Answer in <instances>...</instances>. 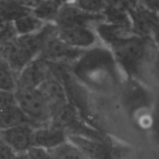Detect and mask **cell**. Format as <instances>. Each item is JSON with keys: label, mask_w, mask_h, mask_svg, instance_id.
I'll return each mask as SVG.
<instances>
[{"label": "cell", "mask_w": 159, "mask_h": 159, "mask_svg": "<svg viewBox=\"0 0 159 159\" xmlns=\"http://www.w3.org/2000/svg\"><path fill=\"white\" fill-rule=\"evenodd\" d=\"M139 5L159 14V0H138Z\"/></svg>", "instance_id": "26"}, {"label": "cell", "mask_w": 159, "mask_h": 159, "mask_svg": "<svg viewBox=\"0 0 159 159\" xmlns=\"http://www.w3.org/2000/svg\"><path fill=\"white\" fill-rule=\"evenodd\" d=\"M126 77L143 81L157 49L151 37L132 35L109 47Z\"/></svg>", "instance_id": "2"}, {"label": "cell", "mask_w": 159, "mask_h": 159, "mask_svg": "<svg viewBox=\"0 0 159 159\" xmlns=\"http://www.w3.org/2000/svg\"><path fill=\"white\" fill-rule=\"evenodd\" d=\"M49 151L53 159H88L68 140Z\"/></svg>", "instance_id": "17"}, {"label": "cell", "mask_w": 159, "mask_h": 159, "mask_svg": "<svg viewBox=\"0 0 159 159\" xmlns=\"http://www.w3.org/2000/svg\"><path fill=\"white\" fill-rule=\"evenodd\" d=\"M51 74L50 63L38 56L31 61L18 75L17 88L37 89Z\"/></svg>", "instance_id": "6"}, {"label": "cell", "mask_w": 159, "mask_h": 159, "mask_svg": "<svg viewBox=\"0 0 159 159\" xmlns=\"http://www.w3.org/2000/svg\"><path fill=\"white\" fill-rule=\"evenodd\" d=\"M11 22L17 36H25L39 33L48 24L33 12H29Z\"/></svg>", "instance_id": "13"}, {"label": "cell", "mask_w": 159, "mask_h": 159, "mask_svg": "<svg viewBox=\"0 0 159 159\" xmlns=\"http://www.w3.org/2000/svg\"><path fill=\"white\" fill-rule=\"evenodd\" d=\"M66 131L52 124L34 127L33 132V146L52 150L67 141Z\"/></svg>", "instance_id": "10"}, {"label": "cell", "mask_w": 159, "mask_h": 159, "mask_svg": "<svg viewBox=\"0 0 159 159\" xmlns=\"http://www.w3.org/2000/svg\"><path fill=\"white\" fill-rule=\"evenodd\" d=\"M34 129V127L31 124H21L2 129L0 131V137L16 154H25L33 146Z\"/></svg>", "instance_id": "8"}, {"label": "cell", "mask_w": 159, "mask_h": 159, "mask_svg": "<svg viewBox=\"0 0 159 159\" xmlns=\"http://www.w3.org/2000/svg\"><path fill=\"white\" fill-rule=\"evenodd\" d=\"M0 131H1V129H0Z\"/></svg>", "instance_id": "30"}, {"label": "cell", "mask_w": 159, "mask_h": 159, "mask_svg": "<svg viewBox=\"0 0 159 159\" xmlns=\"http://www.w3.org/2000/svg\"><path fill=\"white\" fill-rule=\"evenodd\" d=\"M20 7L31 12L37 9L45 0H16Z\"/></svg>", "instance_id": "24"}, {"label": "cell", "mask_w": 159, "mask_h": 159, "mask_svg": "<svg viewBox=\"0 0 159 159\" xmlns=\"http://www.w3.org/2000/svg\"><path fill=\"white\" fill-rule=\"evenodd\" d=\"M18 87V75L3 58H0V90L15 92Z\"/></svg>", "instance_id": "15"}, {"label": "cell", "mask_w": 159, "mask_h": 159, "mask_svg": "<svg viewBox=\"0 0 159 159\" xmlns=\"http://www.w3.org/2000/svg\"><path fill=\"white\" fill-rule=\"evenodd\" d=\"M60 7L61 4L55 0H45L37 9L33 11V13L45 22L55 24Z\"/></svg>", "instance_id": "16"}, {"label": "cell", "mask_w": 159, "mask_h": 159, "mask_svg": "<svg viewBox=\"0 0 159 159\" xmlns=\"http://www.w3.org/2000/svg\"><path fill=\"white\" fill-rule=\"evenodd\" d=\"M17 104L15 93L0 90V105H15Z\"/></svg>", "instance_id": "25"}, {"label": "cell", "mask_w": 159, "mask_h": 159, "mask_svg": "<svg viewBox=\"0 0 159 159\" xmlns=\"http://www.w3.org/2000/svg\"><path fill=\"white\" fill-rule=\"evenodd\" d=\"M37 89L48 103L52 116L56 111L70 102L63 82L53 73Z\"/></svg>", "instance_id": "7"}, {"label": "cell", "mask_w": 159, "mask_h": 159, "mask_svg": "<svg viewBox=\"0 0 159 159\" xmlns=\"http://www.w3.org/2000/svg\"><path fill=\"white\" fill-rule=\"evenodd\" d=\"M130 24L136 35L151 37L158 22L159 14L141 5H137L129 12Z\"/></svg>", "instance_id": "11"}, {"label": "cell", "mask_w": 159, "mask_h": 159, "mask_svg": "<svg viewBox=\"0 0 159 159\" xmlns=\"http://www.w3.org/2000/svg\"><path fill=\"white\" fill-rule=\"evenodd\" d=\"M131 153V148L126 144H109V148L104 159H129Z\"/></svg>", "instance_id": "20"}, {"label": "cell", "mask_w": 159, "mask_h": 159, "mask_svg": "<svg viewBox=\"0 0 159 159\" xmlns=\"http://www.w3.org/2000/svg\"><path fill=\"white\" fill-rule=\"evenodd\" d=\"M28 159H53L49 150L32 146L26 152Z\"/></svg>", "instance_id": "21"}, {"label": "cell", "mask_w": 159, "mask_h": 159, "mask_svg": "<svg viewBox=\"0 0 159 159\" xmlns=\"http://www.w3.org/2000/svg\"><path fill=\"white\" fill-rule=\"evenodd\" d=\"M71 73L85 88L98 92H109L120 84L125 75L112 51L100 44L85 50L70 66Z\"/></svg>", "instance_id": "1"}, {"label": "cell", "mask_w": 159, "mask_h": 159, "mask_svg": "<svg viewBox=\"0 0 159 159\" xmlns=\"http://www.w3.org/2000/svg\"><path fill=\"white\" fill-rule=\"evenodd\" d=\"M106 3V0H75L77 7L91 14H102Z\"/></svg>", "instance_id": "19"}, {"label": "cell", "mask_w": 159, "mask_h": 159, "mask_svg": "<svg viewBox=\"0 0 159 159\" xmlns=\"http://www.w3.org/2000/svg\"><path fill=\"white\" fill-rule=\"evenodd\" d=\"M12 159H28V157L25 153V154H17Z\"/></svg>", "instance_id": "29"}, {"label": "cell", "mask_w": 159, "mask_h": 159, "mask_svg": "<svg viewBox=\"0 0 159 159\" xmlns=\"http://www.w3.org/2000/svg\"><path fill=\"white\" fill-rule=\"evenodd\" d=\"M14 93L18 106L31 125L39 127L51 122L52 111L38 89L17 88Z\"/></svg>", "instance_id": "3"}, {"label": "cell", "mask_w": 159, "mask_h": 159, "mask_svg": "<svg viewBox=\"0 0 159 159\" xmlns=\"http://www.w3.org/2000/svg\"><path fill=\"white\" fill-rule=\"evenodd\" d=\"M10 25H11V21H9L2 14H0V38L8 30V28L10 27Z\"/></svg>", "instance_id": "27"}, {"label": "cell", "mask_w": 159, "mask_h": 159, "mask_svg": "<svg viewBox=\"0 0 159 159\" xmlns=\"http://www.w3.org/2000/svg\"><path fill=\"white\" fill-rule=\"evenodd\" d=\"M148 75H150V77L159 86V48L156 50L152 58Z\"/></svg>", "instance_id": "22"}, {"label": "cell", "mask_w": 159, "mask_h": 159, "mask_svg": "<svg viewBox=\"0 0 159 159\" xmlns=\"http://www.w3.org/2000/svg\"><path fill=\"white\" fill-rule=\"evenodd\" d=\"M17 154L0 137V159H12Z\"/></svg>", "instance_id": "23"}, {"label": "cell", "mask_w": 159, "mask_h": 159, "mask_svg": "<svg viewBox=\"0 0 159 159\" xmlns=\"http://www.w3.org/2000/svg\"><path fill=\"white\" fill-rule=\"evenodd\" d=\"M94 30L101 43L107 48L132 35H136L129 24L113 23L105 20L98 23L94 27Z\"/></svg>", "instance_id": "12"}, {"label": "cell", "mask_w": 159, "mask_h": 159, "mask_svg": "<svg viewBox=\"0 0 159 159\" xmlns=\"http://www.w3.org/2000/svg\"><path fill=\"white\" fill-rule=\"evenodd\" d=\"M29 12L31 11L20 7L16 0H0V14L9 21H13Z\"/></svg>", "instance_id": "18"}, {"label": "cell", "mask_w": 159, "mask_h": 159, "mask_svg": "<svg viewBox=\"0 0 159 159\" xmlns=\"http://www.w3.org/2000/svg\"><path fill=\"white\" fill-rule=\"evenodd\" d=\"M67 140L88 159H104L109 148V143L95 135L70 134L67 136Z\"/></svg>", "instance_id": "9"}, {"label": "cell", "mask_w": 159, "mask_h": 159, "mask_svg": "<svg viewBox=\"0 0 159 159\" xmlns=\"http://www.w3.org/2000/svg\"><path fill=\"white\" fill-rule=\"evenodd\" d=\"M57 34L65 44L83 51L102 44L94 28L91 27L72 26L58 28Z\"/></svg>", "instance_id": "5"}, {"label": "cell", "mask_w": 159, "mask_h": 159, "mask_svg": "<svg viewBox=\"0 0 159 159\" xmlns=\"http://www.w3.org/2000/svg\"><path fill=\"white\" fill-rule=\"evenodd\" d=\"M30 124L18 104L0 105V129H9L21 124Z\"/></svg>", "instance_id": "14"}, {"label": "cell", "mask_w": 159, "mask_h": 159, "mask_svg": "<svg viewBox=\"0 0 159 159\" xmlns=\"http://www.w3.org/2000/svg\"><path fill=\"white\" fill-rule=\"evenodd\" d=\"M104 20L102 14H91L77 7L75 3L61 5L55 25L58 28L72 26H87L94 28L98 23Z\"/></svg>", "instance_id": "4"}, {"label": "cell", "mask_w": 159, "mask_h": 159, "mask_svg": "<svg viewBox=\"0 0 159 159\" xmlns=\"http://www.w3.org/2000/svg\"><path fill=\"white\" fill-rule=\"evenodd\" d=\"M152 39L155 43V45L157 46V48H159V20L154 32H153V34H152Z\"/></svg>", "instance_id": "28"}]
</instances>
